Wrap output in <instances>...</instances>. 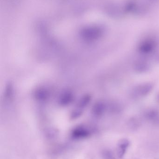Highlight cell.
I'll use <instances>...</instances> for the list:
<instances>
[{
  "label": "cell",
  "instance_id": "cell-1",
  "mask_svg": "<svg viewBox=\"0 0 159 159\" xmlns=\"http://www.w3.org/2000/svg\"><path fill=\"white\" fill-rule=\"evenodd\" d=\"M91 134V131L88 128L83 126H80L75 128L72 131L71 134V137L73 140H82L89 137Z\"/></svg>",
  "mask_w": 159,
  "mask_h": 159
},
{
  "label": "cell",
  "instance_id": "cell-2",
  "mask_svg": "<svg viewBox=\"0 0 159 159\" xmlns=\"http://www.w3.org/2000/svg\"><path fill=\"white\" fill-rule=\"evenodd\" d=\"M129 146V142L127 139H122L118 144L117 152L119 158H122L126 153Z\"/></svg>",
  "mask_w": 159,
  "mask_h": 159
},
{
  "label": "cell",
  "instance_id": "cell-3",
  "mask_svg": "<svg viewBox=\"0 0 159 159\" xmlns=\"http://www.w3.org/2000/svg\"><path fill=\"white\" fill-rule=\"evenodd\" d=\"M103 157L105 159H113V154L109 150H105L103 152Z\"/></svg>",
  "mask_w": 159,
  "mask_h": 159
}]
</instances>
